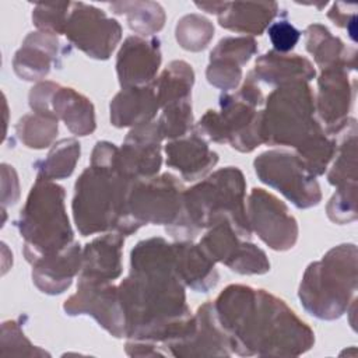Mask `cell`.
Here are the masks:
<instances>
[{
    "mask_svg": "<svg viewBox=\"0 0 358 358\" xmlns=\"http://www.w3.org/2000/svg\"><path fill=\"white\" fill-rule=\"evenodd\" d=\"M161 64L158 38L129 36L116 60V71L122 88L143 87L152 83Z\"/></svg>",
    "mask_w": 358,
    "mask_h": 358,
    "instance_id": "cell-17",
    "label": "cell"
},
{
    "mask_svg": "<svg viewBox=\"0 0 358 358\" xmlns=\"http://www.w3.org/2000/svg\"><path fill=\"white\" fill-rule=\"evenodd\" d=\"M165 152L166 165L179 171L185 180L200 179L218 162V154L210 150L206 138L197 131L169 141Z\"/></svg>",
    "mask_w": 358,
    "mask_h": 358,
    "instance_id": "cell-23",
    "label": "cell"
},
{
    "mask_svg": "<svg viewBox=\"0 0 358 358\" xmlns=\"http://www.w3.org/2000/svg\"><path fill=\"white\" fill-rule=\"evenodd\" d=\"M157 123L164 138L176 140L189 134L193 123L192 102L185 101L162 108V115Z\"/></svg>",
    "mask_w": 358,
    "mask_h": 358,
    "instance_id": "cell-36",
    "label": "cell"
},
{
    "mask_svg": "<svg viewBox=\"0 0 358 358\" xmlns=\"http://www.w3.org/2000/svg\"><path fill=\"white\" fill-rule=\"evenodd\" d=\"M183 192L180 182L171 173L136 179L127 197L129 215L138 227L164 224L169 228L180 218Z\"/></svg>",
    "mask_w": 358,
    "mask_h": 358,
    "instance_id": "cell-10",
    "label": "cell"
},
{
    "mask_svg": "<svg viewBox=\"0 0 358 358\" xmlns=\"http://www.w3.org/2000/svg\"><path fill=\"white\" fill-rule=\"evenodd\" d=\"M158 109L159 103L152 83L122 88L110 102V122L116 127H136L152 122Z\"/></svg>",
    "mask_w": 358,
    "mask_h": 358,
    "instance_id": "cell-25",
    "label": "cell"
},
{
    "mask_svg": "<svg viewBox=\"0 0 358 358\" xmlns=\"http://www.w3.org/2000/svg\"><path fill=\"white\" fill-rule=\"evenodd\" d=\"M124 235L106 234L87 243L83 250L80 278L112 282L122 273V246Z\"/></svg>",
    "mask_w": 358,
    "mask_h": 358,
    "instance_id": "cell-24",
    "label": "cell"
},
{
    "mask_svg": "<svg viewBox=\"0 0 358 358\" xmlns=\"http://www.w3.org/2000/svg\"><path fill=\"white\" fill-rule=\"evenodd\" d=\"M248 220L252 231L274 250H288L298 239V222L287 206L274 194L253 189L248 200Z\"/></svg>",
    "mask_w": 358,
    "mask_h": 358,
    "instance_id": "cell-13",
    "label": "cell"
},
{
    "mask_svg": "<svg viewBox=\"0 0 358 358\" xmlns=\"http://www.w3.org/2000/svg\"><path fill=\"white\" fill-rule=\"evenodd\" d=\"M357 291V248L352 243L330 249L322 260L309 264L299 287L306 312L333 320L348 310Z\"/></svg>",
    "mask_w": 358,
    "mask_h": 358,
    "instance_id": "cell-5",
    "label": "cell"
},
{
    "mask_svg": "<svg viewBox=\"0 0 358 358\" xmlns=\"http://www.w3.org/2000/svg\"><path fill=\"white\" fill-rule=\"evenodd\" d=\"M263 94L256 81L248 76L243 85L234 94L220 98V112L207 110L196 126V131L214 143H228L241 152H250L262 140Z\"/></svg>",
    "mask_w": 358,
    "mask_h": 358,
    "instance_id": "cell-7",
    "label": "cell"
},
{
    "mask_svg": "<svg viewBox=\"0 0 358 358\" xmlns=\"http://www.w3.org/2000/svg\"><path fill=\"white\" fill-rule=\"evenodd\" d=\"M196 6L217 14L221 27L253 35H260L278 11V4L274 1H213L196 3Z\"/></svg>",
    "mask_w": 358,
    "mask_h": 358,
    "instance_id": "cell-20",
    "label": "cell"
},
{
    "mask_svg": "<svg viewBox=\"0 0 358 358\" xmlns=\"http://www.w3.org/2000/svg\"><path fill=\"white\" fill-rule=\"evenodd\" d=\"M336 161L327 175L340 193H357V126L348 129L336 151Z\"/></svg>",
    "mask_w": 358,
    "mask_h": 358,
    "instance_id": "cell-31",
    "label": "cell"
},
{
    "mask_svg": "<svg viewBox=\"0 0 358 358\" xmlns=\"http://www.w3.org/2000/svg\"><path fill=\"white\" fill-rule=\"evenodd\" d=\"M257 52L256 41L250 36H227L210 53L206 71L211 85L229 91L235 90L242 78V66Z\"/></svg>",
    "mask_w": 358,
    "mask_h": 358,
    "instance_id": "cell-19",
    "label": "cell"
},
{
    "mask_svg": "<svg viewBox=\"0 0 358 358\" xmlns=\"http://www.w3.org/2000/svg\"><path fill=\"white\" fill-rule=\"evenodd\" d=\"M117 150L108 141L96 143L91 165L76 182L73 215L84 236L105 231L130 235L140 228L127 211V197L134 180L119 172Z\"/></svg>",
    "mask_w": 358,
    "mask_h": 358,
    "instance_id": "cell-3",
    "label": "cell"
},
{
    "mask_svg": "<svg viewBox=\"0 0 358 358\" xmlns=\"http://www.w3.org/2000/svg\"><path fill=\"white\" fill-rule=\"evenodd\" d=\"M262 182L284 194L295 207L309 208L322 200L320 186L296 154L271 150L255 159Z\"/></svg>",
    "mask_w": 358,
    "mask_h": 358,
    "instance_id": "cell-9",
    "label": "cell"
},
{
    "mask_svg": "<svg viewBox=\"0 0 358 358\" xmlns=\"http://www.w3.org/2000/svg\"><path fill=\"white\" fill-rule=\"evenodd\" d=\"M213 24L200 14H187L178 21L176 41L186 50H203L213 39Z\"/></svg>",
    "mask_w": 358,
    "mask_h": 358,
    "instance_id": "cell-35",
    "label": "cell"
},
{
    "mask_svg": "<svg viewBox=\"0 0 358 358\" xmlns=\"http://www.w3.org/2000/svg\"><path fill=\"white\" fill-rule=\"evenodd\" d=\"M235 229L231 220L225 218L213 225L201 238L200 246L214 260L225 264L239 274H264L270 270L266 253Z\"/></svg>",
    "mask_w": 358,
    "mask_h": 358,
    "instance_id": "cell-12",
    "label": "cell"
},
{
    "mask_svg": "<svg viewBox=\"0 0 358 358\" xmlns=\"http://www.w3.org/2000/svg\"><path fill=\"white\" fill-rule=\"evenodd\" d=\"M357 4L355 3H334L327 17L338 27L345 28L350 32L352 41H355L357 25Z\"/></svg>",
    "mask_w": 358,
    "mask_h": 358,
    "instance_id": "cell-40",
    "label": "cell"
},
{
    "mask_svg": "<svg viewBox=\"0 0 358 358\" xmlns=\"http://www.w3.org/2000/svg\"><path fill=\"white\" fill-rule=\"evenodd\" d=\"M80 158V144L74 138H63L53 144L45 159L35 164L38 178L53 180L71 175Z\"/></svg>",
    "mask_w": 358,
    "mask_h": 358,
    "instance_id": "cell-33",
    "label": "cell"
},
{
    "mask_svg": "<svg viewBox=\"0 0 358 358\" xmlns=\"http://www.w3.org/2000/svg\"><path fill=\"white\" fill-rule=\"evenodd\" d=\"M64 35L90 57L105 60L119 43L122 27L94 6L71 3Z\"/></svg>",
    "mask_w": 358,
    "mask_h": 358,
    "instance_id": "cell-11",
    "label": "cell"
},
{
    "mask_svg": "<svg viewBox=\"0 0 358 358\" xmlns=\"http://www.w3.org/2000/svg\"><path fill=\"white\" fill-rule=\"evenodd\" d=\"M246 182L234 166L215 171L207 179L183 192L180 218L166 231L179 241H189L203 228L231 220L242 238L249 239L252 228L245 207Z\"/></svg>",
    "mask_w": 358,
    "mask_h": 358,
    "instance_id": "cell-4",
    "label": "cell"
},
{
    "mask_svg": "<svg viewBox=\"0 0 358 358\" xmlns=\"http://www.w3.org/2000/svg\"><path fill=\"white\" fill-rule=\"evenodd\" d=\"M46 354L35 348L25 337L21 326L15 320L4 322L1 326V355H36Z\"/></svg>",
    "mask_w": 358,
    "mask_h": 358,
    "instance_id": "cell-38",
    "label": "cell"
},
{
    "mask_svg": "<svg viewBox=\"0 0 358 358\" xmlns=\"http://www.w3.org/2000/svg\"><path fill=\"white\" fill-rule=\"evenodd\" d=\"M57 117L32 112L22 116L15 124V131L22 144L41 150L49 147L57 134Z\"/></svg>",
    "mask_w": 358,
    "mask_h": 358,
    "instance_id": "cell-34",
    "label": "cell"
},
{
    "mask_svg": "<svg viewBox=\"0 0 358 358\" xmlns=\"http://www.w3.org/2000/svg\"><path fill=\"white\" fill-rule=\"evenodd\" d=\"M306 50L313 56L316 64L323 70L333 66H345L351 71L357 66V50L347 48L343 41L333 36L322 24H312L305 31Z\"/></svg>",
    "mask_w": 358,
    "mask_h": 358,
    "instance_id": "cell-29",
    "label": "cell"
},
{
    "mask_svg": "<svg viewBox=\"0 0 358 358\" xmlns=\"http://www.w3.org/2000/svg\"><path fill=\"white\" fill-rule=\"evenodd\" d=\"M109 7L116 14H124L129 27L144 36L158 32L165 22V11L155 1H117Z\"/></svg>",
    "mask_w": 358,
    "mask_h": 358,
    "instance_id": "cell-32",
    "label": "cell"
},
{
    "mask_svg": "<svg viewBox=\"0 0 358 358\" xmlns=\"http://www.w3.org/2000/svg\"><path fill=\"white\" fill-rule=\"evenodd\" d=\"M194 316L196 329L183 340L169 344L168 354L175 357L231 355V340L217 320L213 302L203 303Z\"/></svg>",
    "mask_w": 358,
    "mask_h": 358,
    "instance_id": "cell-18",
    "label": "cell"
},
{
    "mask_svg": "<svg viewBox=\"0 0 358 358\" xmlns=\"http://www.w3.org/2000/svg\"><path fill=\"white\" fill-rule=\"evenodd\" d=\"M268 38L275 52L287 53L295 48L301 32L288 21H277L268 27Z\"/></svg>",
    "mask_w": 358,
    "mask_h": 358,
    "instance_id": "cell-39",
    "label": "cell"
},
{
    "mask_svg": "<svg viewBox=\"0 0 358 358\" xmlns=\"http://www.w3.org/2000/svg\"><path fill=\"white\" fill-rule=\"evenodd\" d=\"M348 71L351 70L345 66H333L323 69L317 80L319 92L315 105L329 136L340 134L351 120L347 115L352 103L355 83H350Z\"/></svg>",
    "mask_w": 358,
    "mask_h": 358,
    "instance_id": "cell-16",
    "label": "cell"
},
{
    "mask_svg": "<svg viewBox=\"0 0 358 358\" xmlns=\"http://www.w3.org/2000/svg\"><path fill=\"white\" fill-rule=\"evenodd\" d=\"M213 306L238 355H301L315 343L312 329L266 289L228 285Z\"/></svg>",
    "mask_w": 358,
    "mask_h": 358,
    "instance_id": "cell-2",
    "label": "cell"
},
{
    "mask_svg": "<svg viewBox=\"0 0 358 358\" xmlns=\"http://www.w3.org/2000/svg\"><path fill=\"white\" fill-rule=\"evenodd\" d=\"M162 134L157 122L133 127L117 150L116 166L129 179H147L158 173L161 168Z\"/></svg>",
    "mask_w": 358,
    "mask_h": 358,
    "instance_id": "cell-15",
    "label": "cell"
},
{
    "mask_svg": "<svg viewBox=\"0 0 358 358\" xmlns=\"http://www.w3.org/2000/svg\"><path fill=\"white\" fill-rule=\"evenodd\" d=\"M52 113L64 122L73 134L87 136L95 130V115L91 101L73 88L56 85L50 98Z\"/></svg>",
    "mask_w": 358,
    "mask_h": 358,
    "instance_id": "cell-28",
    "label": "cell"
},
{
    "mask_svg": "<svg viewBox=\"0 0 358 358\" xmlns=\"http://www.w3.org/2000/svg\"><path fill=\"white\" fill-rule=\"evenodd\" d=\"M194 83V73L190 64L183 60H175L152 81L159 108L172 103L190 101V92Z\"/></svg>",
    "mask_w": 358,
    "mask_h": 358,
    "instance_id": "cell-30",
    "label": "cell"
},
{
    "mask_svg": "<svg viewBox=\"0 0 358 358\" xmlns=\"http://www.w3.org/2000/svg\"><path fill=\"white\" fill-rule=\"evenodd\" d=\"M83 252L77 242L70 243L60 252L42 256L32 263V280L45 294L64 292L74 275L81 270Z\"/></svg>",
    "mask_w": 358,
    "mask_h": 358,
    "instance_id": "cell-21",
    "label": "cell"
},
{
    "mask_svg": "<svg viewBox=\"0 0 358 358\" xmlns=\"http://www.w3.org/2000/svg\"><path fill=\"white\" fill-rule=\"evenodd\" d=\"M316 105L312 88L305 81L277 87L262 110V140L270 145H289L295 150L322 130L315 119Z\"/></svg>",
    "mask_w": 358,
    "mask_h": 358,
    "instance_id": "cell-8",
    "label": "cell"
},
{
    "mask_svg": "<svg viewBox=\"0 0 358 358\" xmlns=\"http://www.w3.org/2000/svg\"><path fill=\"white\" fill-rule=\"evenodd\" d=\"M173 256L178 277L192 289L206 292L218 282L215 262L200 245H194L190 241H179L173 243Z\"/></svg>",
    "mask_w": 358,
    "mask_h": 358,
    "instance_id": "cell-26",
    "label": "cell"
},
{
    "mask_svg": "<svg viewBox=\"0 0 358 358\" xmlns=\"http://www.w3.org/2000/svg\"><path fill=\"white\" fill-rule=\"evenodd\" d=\"M130 274L117 287L126 337L168 347L196 329L186 305L185 284L176 274L173 243L164 238L138 242L131 250Z\"/></svg>",
    "mask_w": 358,
    "mask_h": 358,
    "instance_id": "cell-1",
    "label": "cell"
},
{
    "mask_svg": "<svg viewBox=\"0 0 358 358\" xmlns=\"http://www.w3.org/2000/svg\"><path fill=\"white\" fill-rule=\"evenodd\" d=\"M67 315H91L115 337L126 334V320L119 289L112 282L78 278L77 292L63 305Z\"/></svg>",
    "mask_w": 358,
    "mask_h": 358,
    "instance_id": "cell-14",
    "label": "cell"
},
{
    "mask_svg": "<svg viewBox=\"0 0 358 358\" xmlns=\"http://www.w3.org/2000/svg\"><path fill=\"white\" fill-rule=\"evenodd\" d=\"M17 227L29 263L73 243V231L64 207V189L52 180L36 178Z\"/></svg>",
    "mask_w": 358,
    "mask_h": 358,
    "instance_id": "cell-6",
    "label": "cell"
},
{
    "mask_svg": "<svg viewBox=\"0 0 358 358\" xmlns=\"http://www.w3.org/2000/svg\"><path fill=\"white\" fill-rule=\"evenodd\" d=\"M71 3L36 4L32 11V21L38 31L64 34Z\"/></svg>",
    "mask_w": 358,
    "mask_h": 358,
    "instance_id": "cell-37",
    "label": "cell"
},
{
    "mask_svg": "<svg viewBox=\"0 0 358 358\" xmlns=\"http://www.w3.org/2000/svg\"><path fill=\"white\" fill-rule=\"evenodd\" d=\"M60 42L56 34L36 31L31 32L17 50L13 67L15 74L27 81L43 78L52 64H59Z\"/></svg>",
    "mask_w": 358,
    "mask_h": 358,
    "instance_id": "cell-22",
    "label": "cell"
},
{
    "mask_svg": "<svg viewBox=\"0 0 358 358\" xmlns=\"http://www.w3.org/2000/svg\"><path fill=\"white\" fill-rule=\"evenodd\" d=\"M316 71L313 64L299 55H285L270 50L256 60L249 74L256 83L264 81L271 85H284L296 81H310Z\"/></svg>",
    "mask_w": 358,
    "mask_h": 358,
    "instance_id": "cell-27",
    "label": "cell"
}]
</instances>
